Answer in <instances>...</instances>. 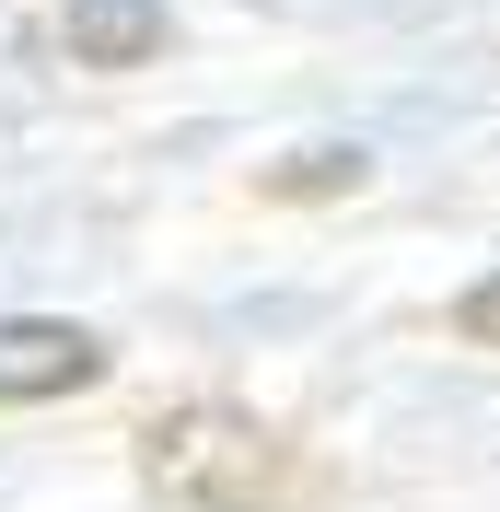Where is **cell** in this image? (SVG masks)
<instances>
[{
	"label": "cell",
	"mask_w": 500,
	"mask_h": 512,
	"mask_svg": "<svg viewBox=\"0 0 500 512\" xmlns=\"http://www.w3.org/2000/svg\"><path fill=\"white\" fill-rule=\"evenodd\" d=\"M454 338H477V350H500V268H489V280L466 291V303H454Z\"/></svg>",
	"instance_id": "obj_5"
},
{
	"label": "cell",
	"mask_w": 500,
	"mask_h": 512,
	"mask_svg": "<svg viewBox=\"0 0 500 512\" xmlns=\"http://www.w3.org/2000/svg\"><path fill=\"white\" fill-rule=\"evenodd\" d=\"M361 175H373V163L349 152V140H314V152L268 163V198H280V210H326V198H349V187H361Z\"/></svg>",
	"instance_id": "obj_4"
},
{
	"label": "cell",
	"mask_w": 500,
	"mask_h": 512,
	"mask_svg": "<svg viewBox=\"0 0 500 512\" xmlns=\"http://www.w3.org/2000/svg\"><path fill=\"white\" fill-rule=\"evenodd\" d=\"M140 489L175 501V512H291L326 478H314V454L291 431L221 408V396H187V408H163L140 431Z\"/></svg>",
	"instance_id": "obj_1"
},
{
	"label": "cell",
	"mask_w": 500,
	"mask_h": 512,
	"mask_svg": "<svg viewBox=\"0 0 500 512\" xmlns=\"http://www.w3.org/2000/svg\"><path fill=\"white\" fill-rule=\"evenodd\" d=\"M105 384V338L70 315H0V408H47V396H82Z\"/></svg>",
	"instance_id": "obj_2"
},
{
	"label": "cell",
	"mask_w": 500,
	"mask_h": 512,
	"mask_svg": "<svg viewBox=\"0 0 500 512\" xmlns=\"http://www.w3.org/2000/svg\"><path fill=\"white\" fill-rule=\"evenodd\" d=\"M163 0H70V24H59V47H70V70H152L163 59Z\"/></svg>",
	"instance_id": "obj_3"
}]
</instances>
